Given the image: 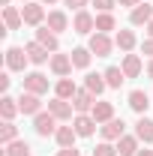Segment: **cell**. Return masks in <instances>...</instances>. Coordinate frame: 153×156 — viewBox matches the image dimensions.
<instances>
[{
  "instance_id": "obj_1",
  "label": "cell",
  "mask_w": 153,
  "mask_h": 156,
  "mask_svg": "<svg viewBox=\"0 0 153 156\" xmlns=\"http://www.w3.org/2000/svg\"><path fill=\"white\" fill-rule=\"evenodd\" d=\"M33 132H36L39 138H51L57 132V117L51 114V111H39V114L33 117Z\"/></svg>"
},
{
  "instance_id": "obj_2",
  "label": "cell",
  "mask_w": 153,
  "mask_h": 156,
  "mask_svg": "<svg viewBox=\"0 0 153 156\" xmlns=\"http://www.w3.org/2000/svg\"><path fill=\"white\" fill-rule=\"evenodd\" d=\"M87 48L93 51L96 57H111V51H114V42H111V36L108 33H90V42H87Z\"/></svg>"
},
{
  "instance_id": "obj_3",
  "label": "cell",
  "mask_w": 153,
  "mask_h": 156,
  "mask_svg": "<svg viewBox=\"0 0 153 156\" xmlns=\"http://www.w3.org/2000/svg\"><path fill=\"white\" fill-rule=\"evenodd\" d=\"M21 15H24V24H30V27H42L45 18H48V15H45V6H42V3H33V0L24 3Z\"/></svg>"
},
{
  "instance_id": "obj_4",
  "label": "cell",
  "mask_w": 153,
  "mask_h": 156,
  "mask_svg": "<svg viewBox=\"0 0 153 156\" xmlns=\"http://www.w3.org/2000/svg\"><path fill=\"white\" fill-rule=\"evenodd\" d=\"M27 63H30V57H27L24 48H18V45L6 48V69H9V72H24Z\"/></svg>"
},
{
  "instance_id": "obj_5",
  "label": "cell",
  "mask_w": 153,
  "mask_h": 156,
  "mask_svg": "<svg viewBox=\"0 0 153 156\" xmlns=\"http://www.w3.org/2000/svg\"><path fill=\"white\" fill-rule=\"evenodd\" d=\"M96 105V96L87 90V87H78V93L72 96V108H75V114H90Z\"/></svg>"
},
{
  "instance_id": "obj_6",
  "label": "cell",
  "mask_w": 153,
  "mask_h": 156,
  "mask_svg": "<svg viewBox=\"0 0 153 156\" xmlns=\"http://www.w3.org/2000/svg\"><path fill=\"white\" fill-rule=\"evenodd\" d=\"M72 30H75L78 36H87V33L96 30V18L87 9H81V12H75V18H72Z\"/></svg>"
},
{
  "instance_id": "obj_7",
  "label": "cell",
  "mask_w": 153,
  "mask_h": 156,
  "mask_svg": "<svg viewBox=\"0 0 153 156\" xmlns=\"http://www.w3.org/2000/svg\"><path fill=\"white\" fill-rule=\"evenodd\" d=\"M48 66H51V72H54L57 78H69V72H72V57H69V54L54 51L51 60H48Z\"/></svg>"
},
{
  "instance_id": "obj_8",
  "label": "cell",
  "mask_w": 153,
  "mask_h": 156,
  "mask_svg": "<svg viewBox=\"0 0 153 156\" xmlns=\"http://www.w3.org/2000/svg\"><path fill=\"white\" fill-rule=\"evenodd\" d=\"M24 90L27 93H36V96L48 93V78L42 75V72H27L24 75Z\"/></svg>"
},
{
  "instance_id": "obj_9",
  "label": "cell",
  "mask_w": 153,
  "mask_h": 156,
  "mask_svg": "<svg viewBox=\"0 0 153 156\" xmlns=\"http://www.w3.org/2000/svg\"><path fill=\"white\" fill-rule=\"evenodd\" d=\"M123 129H126V123H123V120H117V117H111L108 123H102V126H99V132H102V141H120V138L126 135Z\"/></svg>"
},
{
  "instance_id": "obj_10",
  "label": "cell",
  "mask_w": 153,
  "mask_h": 156,
  "mask_svg": "<svg viewBox=\"0 0 153 156\" xmlns=\"http://www.w3.org/2000/svg\"><path fill=\"white\" fill-rule=\"evenodd\" d=\"M147 21H153V3L141 0L132 12H129V24H132V27H141V24H147Z\"/></svg>"
},
{
  "instance_id": "obj_11",
  "label": "cell",
  "mask_w": 153,
  "mask_h": 156,
  "mask_svg": "<svg viewBox=\"0 0 153 156\" xmlns=\"http://www.w3.org/2000/svg\"><path fill=\"white\" fill-rule=\"evenodd\" d=\"M48 111L57 117V120H63V123H66V120H72V111H75V108H72V102H69V99L54 96L51 102H48Z\"/></svg>"
},
{
  "instance_id": "obj_12",
  "label": "cell",
  "mask_w": 153,
  "mask_h": 156,
  "mask_svg": "<svg viewBox=\"0 0 153 156\" xmlns=\"http://www.w3.org/2000/svg\"><path fill=\"white\" fill-rule=\"evenodd\" d=\"M24 51H27L30 63H36V66H42V63H48V60H51V51H48L45 45H39L36 39H33V42H27V45H24Z\"/></svg>"
},
{
  "instance_id": "obj_13",
  "label": "cell",
  "mask_w": 153,
  "mask_h": 156,
  "mask_svg": "<svg viewBox=\"0 0 153 156\" xmlns=\"http://www.w3.org/2000/svg\"><path fill=\"white\" fill-rule=\"evenodd\" d=\"M18 108H21V114H33L36 117L39 111H42V99H39L36 93H27V90H24L18 96Z\"/></svg>"
},
{
  "instance_id": "obj_14",
  "label": "cell",
  "mask_w": 153,
  "mask_h": 156,
  "mask_svg": "<svg viewBox=\"0 0 153 156\" xmlns=\"http://www.w3.org/2000/svg\"><path fill=\"white\" fill-rule=\"evenodd\" d=\"M36 42H39V45H45V48H48L51 54H54V51L60 48V42H57V33H54V30H51L48 24L36 27Z\"/></svg>"
},
{
  "instance_id": "obj_15",
  "label": "cell",
  "mask_w": 153,
  "mask_h": 156,
  "mask_svg": "<svg viewBox=\"0 0 153 156\" xmlns=\"http://www.w3.org/2000/svg\"><path fill=\"white\" fill-rule=\"evenodd\" d=\"M72 126H75L78 138H90V135L96 132V126H99V123H96V120H93L90 114H78L75 120H72Z\"/></svg>"
},
{
  "instance_id": "obj_16",
  "label": "cell",
  "mask_w": 153,
  "mask_h": 156,
  "mask_svg": "<svg viewBox=\"0 0 153 156\" xmlns=\"http://www.w3.org/2000/svg\"><path fill=\"white\" fill-rule=\"evenodd\" d=\"M90 117H93L96 123H108L111 117H114V105L111 102H105V99H96L93 111H90Z\"/></svg>"
},
{
  "instance_id": "obj_17",
  "label": "cell",
  "mask_w": 153,
  "mask_h": 156,
  "mask_svg": "<svg viewBox=\"0 0 153 156\" xmlns=\"http://www.w3.org/2000/svg\"><path fill=\"white\" fill-rule=\"evenodd\" d=\"M135 135H138V141H144V144H153V120L147 114L138 117V123H135Z\"/></svg>"
},
{
  "instance_id": "obj_18",
  "label": "cell",
  "mask_w": 153,
  "mask_h": 156,
  "mask_svg": "<svg viewBox=\"0 0 153 156\" xmlns=\"http://www.w3.org/2000/svg\"><path fill=\"white\" fill-rule=\"evenodd\" d=\"M45 24L54 30V33H63V30H69V18H66V12H60V9H51L48 12V18H45Z\"/></svg>"
},
{
  "instance_id": "obj_19",
  "label": "cell",
  "mask_w": 153,
  "mask_h": 156,
  "mask_svg": "<svg viewBox=\"0 0 153 156\" xmlns=\"http://www.w3.org/2000/svg\"><path fill=\"white\" fill-rule=\"evenodd\" d=\"M120 69H123V75H126V78H138V75H141V69H144V63H141L138 54H126L123 63H120Z\"/></svg>"
},
{
  "instance_id": "obj_20",
  "label": "cell",
  "mask_w": 153,
  "mask_h": 156,
  "mask_svg": "<svg viewBox=\"0 0 153 156\" xmlns=\"http://www.w3.org/2000/svg\"><path fill=\"white\" fill-rule=\"evenodd\" d=\"M84 87H87L93 96H102L108 84H105V75H99V72H87V75H84Z\"/></svg>"
},
{
  "instance_id": "obj_21",
  "label": "cell",
  "mask_w": 153,
  "mask_h": 156,
  "mask_svg": "<svg viewBox=\"0 0 153 156\" xmlns=\"http://www.w3.org/2000/svg\"><path fill=\"white\" fill-rule=\"evenodd\" d=\"M150 105L153 102H150V96H147L144 90H132V93H129V108H132L135 114H144Z\"/></svg>"
},
{
  "instance_id": "obj_22",
  "label": "cell",
  "mask_w": 153,
  "mask_h": 156,
  "mask_svg": "<svg viewBox=\"0 0 153 156\" xmlns=\"http://www.w3.org/2000/svg\"><path fill=\"white\" fill-rule=\"evenodd\" d=\"M3 24L9 30H18L21 24H24V15H21L18 6H3Z\"/></svg>"
},
{
  "instance_id": "obj_23",
  "label": "cell",
  "mask_w": 153,
  "mask_h": 156,
  "mask_svg": "<svg viewBox=\"0 0 153 156\" xmlns=\"http://www.w3.org/2000/svg\"><path fill=\"white\" fill-rule=\"evenodd\" d=\"M54 138H57V144L60 147H75V126H57V132H54Z\"/></svg>"
},
{
  "instance_id": "obj_24",
  "label": "cell",
  "mask_w": 153,
  "mask_h": 156,
  "mask_svg": "<svg viewBox=\"0 0 153 156\" xmlns=\"http://www.w3.org/2000/svg\"><path fill=\"white\" fill-rule=\"evenodd\" d=\"M75 93H78V87H75L72 78H60L57 84H54V96H60V99H72Z\"/></svg>"
},
{
  "instance_id": "obj_25",
  "label": "cell",
  "mask_w": 153,
  "mask_h": 156,
  "mask_svg": "<svg viewBox=\"0 0 153 156\" xmlns=\"http://www.w3.org/2000/svg\"><path fill=\"white\" fill-rule=\"evenodd\" d=\"M69 57H72V66H75V69H87V66H90V57H93V51H90V48H72Z\"/></svg>"
},
{
  "instance_id": "obj_26",
  "label": "cell",
  "mask_w": 153,
  "mask_h": 156,
  "mask_svg": "<svg viewBox=\"0 0 153 156\" xmlns=\"http://www.w3.org/2000/svg\"><path fill=\"white\" fill-rule=\"evenodd\" d=\"M117 153L120 156H135L138 153V135H123L117 141Z\"/></svg>"
},
{
  "instance_id": "obj_27",
  "label": "cell",
  "mask_w": 153,
  "mask_h": 156,
  "mask_svg": "<svg viewBox=\"0 0 153 156\" xmlns=\"http://www.w3.org/2000/svg\"><path fill=\"white\" fill-rule=\"evenodd\" d=\"M114 45L120 48V51H126V54H129V51L135 48V33H132V30H117Z\"/></svg>"
},
{
  "instance_id": "obj_28",
  "label": "cell",
  "mask_w": 153,
  "mask_h": 156,
  "mask_svg": "<svg viewBox=\"0 0 153 156\" xmlns=\"http://www.w3.org/2000/svg\"><path fill=\"white\" fill-rule=\"evenodd\" d=\"M102 75H105V84H108V87H114V90L126 81V75H123V69H120V66H108Z\"/></svg>"
},
{
  "instance_id": "obj_29",
  "label": "cell",
  "mask_w": 153,
  "mask_h": 156,
  "mask_svg": "<svg viewBox=\"0 0 153 156\" xmlns=\"http://www.w3.org/2000/svg\"><path fill=\"white\" fill-rule=\"evenodd\" d=\"M3 156H30V144H27L24 138H15L12 144H6Z\"/></svg>"
},
{
  "instance_id": "obj_30",
  "label": "cell",
  "mask_w": 153,
  "mask_h": 156,
  "mask_svg": "<svg viewBox=\"0 0 153 156\" xmlns=\"http://www.w3.org/2000/svg\"><path fill=\"white\" fill-rule=\"evenodd\" d=\"M18 138V126L12 123V120H3V126H0V144L6 147V144H12Z\"/></svg>"
},
{
  "instance_id": "obj_31",
  "label": "cell",
  "mask_w": 153,
  "mask_h": 156,
  "mask_svg": "<svg viewBox=\"0 0 153 156\" xmlns=\"http://www.w3.org/2000/svg\"><path fill=\"white\" fill-rule=\"evenodd\" d=\"M18 111H21V108H18V99H12V96H3V99H0V114H3V120H12Z\"/></svg>"
},
{
  "instance_id": "obj_32",
  "label": "cell",
  "mask_w": 153,
  "mask_h": 156,
  "mask_svg": "<svg viewBox=\"0 0 153 156\" xmlns=\"http://www.w3.org/2000/svg\"><path fill=\"white\" fill-rule=\"evenodd\" d=\"M114 27H117V21H114L111 12H99V15H96V30H99V33H108V30H114Z\"/></svg>"
},
{
  "instance_id": "obj_33",
  "label": "cell",
  "mask_w": 153,
  "mask_h": 156,
  "mask_svg": "<svg viewBox=\"0 0 153 156\" xmlns=\"http://www.w3.org/2000/svg\"><path fill=\"white\" fill-rule=\"evenodd\" d=\"M93 156H120V153H117V147L111 144V141H99V144L93 147Z\"/></svg>"
},
{
  "instance_id": "obj_34",
  "label": "cell",
  "mask_w": 153,
  "mask_h": 156,
  "mask_svg": "<svg viewBox=\"0 0 153 156\" xmlns=\"http://www.w3.org/2000/svg\"><path fill=\"white\" fill-rule=\"evenodd\" d=\"M93 6L99 9V12H111V9L117 6V0H93Z\"/></svg>"
},
{
  "instance_id": "obj_35",
  "label": "cell",
  "mask_w": 153,
  "mask_h": 156,
  "mask_svg": "<svg viewBox=\"0 0 153 156\" xmlns=\"http://www.w3.org/2000/svg\"><path fill=\"white\" fill-rule=\"evenodd\" d=\"M63 3H66L69 9H75V12H81V9L87 6V0H63Z\"/></svg>"
},
{
  "instance_id": "obj_36",
  "label": "cell",
  "mask_w": 153,
  "mask_h": 156,
  "mask_svg": "<svg viewBox=\"0 0 153 156\" xmlns=\"http://www.w3.org/2000/svg\"><path fill=\"white\" fill-rule=\"evenodd\" d=\"M57 156H81V153H78V147H60Z\"/></svg>"
},
{
  "instance_id": "obj_37",
  "label": "cell",
  "mask_w": 153,
  "mask_h": 156,
  "mask_svg": "<svg viewBox=\"0 0 153 156\" xmlns=\"http://www.w3.org/2000/svg\"><path fill=\"white\" fill-rule=\"evenodd\" d=\"M9 84H12V78H9V72H3V75H0V90L6 93V90H9Z\"/></svg>"
},
{
  "instance_id": "obj_38",
  "label": "cell",
  "mask_w": 153,
  "mask_h": 156,
  "mask_svg": "<svg viewBox=\"0 0 153 156\" xmlns=\"http://www.w3.org/2000/svg\"><path fill=\"white\" fill-rule=\"evenodd\" d=\"M141 51L147 54V57L153 60V39H144V45H141Z\"/></svg>"
},
{
  "instance_id": "obj_39",
  "label": "cell",
  "mask_w": 153,
  "mask_h": 156,
  "mask_svg": "<svg viewBox=\"0 0 153 156\" xmlns=\"http://www.w3.org/2000/svg\"><path fill=\"white\" fill-rule=\"evenodd\" d=\"M117 3H120V6H129V9H135V6H138L141 0H117Z\"/></svg>"
},
{
  "instance_id": "obj_40",
  "label": "cell",
  "mask_w": 153,
  "mask_h": 156,
  "mask_svg": "<svg viewBox=\"0 0 153 156\" xmlns=\"http://www.w3.org/2000/svg\"><path fill=\"white\" fill-rule=\"evenodd\" d=\"M144 30H147V39H153V21H147V24H144Z\"/></svg>"
},
{
  "instance_id": "obj_41",
  "label": "cell",
  "mask_w": 153,
  "mask_h": 156,
  "mask_svg": "<svg viewBox=\"0 0 153 156\" xmlns=\"http://www.w3.org/2000/svg\"><path fill=\"white\" fill-rule=\"evenodd\" d=\"M135 156H153V150H147V147H144V150H138Z\"/></svg>"
},
{
  "instance_id": "obj_42",
  "label": "cell",
  "mask_w": 153,
  "mask_h": 156,
  "mask_svg": "<svg viewBox=\"0 0 153 156\" xmlns=\"http://www.w3.org/2000/svg\"><path fill=\"white\" fill-rule=\"evenodd\" d=\"M147 78H153V60L147 63Z\"/></svg>"
},
{
  "instance_id": "obj_43",
  "label": "cell",
  "mask_w": 153,
  "mask_h": 156,
  "mask_svg": "<svg viewBox=\"0 0 153 156\" xmlns=\"http://www.w3.org/2000/svg\"><path fill=\"white\" fill-rule=\"evenodd\" d=\"M0 3H3V6H12V0H0Z\"/></svg>"
},
{
  "instance_id": "obj_44",
  "label": "cell",
  "mask_w": 153,
  "mask_h": 156,
  "mask_svg": "<svg viewBox=\"0 0 153 156\" xmlns=\"http://www.w3.org/2000/svg\"><path fill=\"white\" fill-rule=\"evenodd\" d=\"M39 3H48V6H51V3H57V0H39Z\"/></svg>"
},
{
  "instance_id": "obj_45",
  "label": "cell",
  "mask_w": 153,
  "mask_h": 156,
  "mask_svg": "<svg viewBox=\"0 0 153 156\" xmlns=\"http://www.w3.org/2000/svg\"><path fill=\"white\" fill-rule=\"evenodd\" d=\"M24 3H30V0H24Z\"/></svg>"
}]
</instances>
